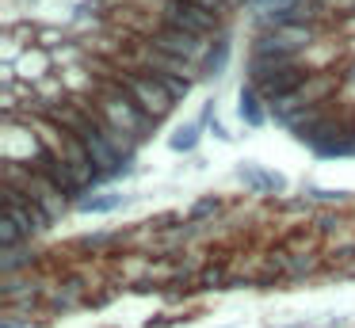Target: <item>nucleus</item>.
<instances>
[{"instance_id":"13","label":"nucleus","mask_w":355,"mask_h":328,"mask_svg":"<svg viewBox=\"0 0 355 328\" xmlns=\"http://www.w3.org/2000/svg\"><path fill=\"white\" fill-rule=\"evenodd\" d=\"M168 145H172L176 153H191L195 145H199V126H195V122H187V126H180L176 134L168 137Z\"/></svg>"},{"instance_id":"9","label":"nucleus","mask_w":355,"mask_h":328,"mask_svg":"<svg viewBox=\"0 0 355 328\" xmlns=\"http://www.w3.org/2000/svg\"><path fill=\"white\" fill-rule=\"evenodd\" d=\"M123 202H126V195H119V191H100V195H80L77 198V210H85V214H111V210H119Z\"/></svg>"},{"instance_id":"14","label":"nucleus","mask_w":355,"mask_h":328,"mask_svg":"<svg viewBox=\"0 0 355 328\" xmlns=\"http://www.w3.org/2000/svg\"><path fill=\"white\" fill-rule=\"evenodd\" d=\"M218 210H222V198H218V195H207V198H199V202L191 206V221L210 218V214H218Z\"/></svg>"},{"instance_id":"4","label":"nucleus","mask_w":355,"mask_h":328,"mask_svg":"<svg viewBox=\"0 0 355 328\" xmlns=\"http://www.w3.org/2000/svg\"><path fill=\"white\" fill-rule=\"evenodd\" d=\"M161 19L164 23H176V27H184V31H195V35H202V38H210V35L222 31V15L199 8L195 0H164V4H161Z\"/></svg>"},{"instance_id":"1","label":"nucleus","mask_w":355,"mask_h":328,"mask_svg":"<svg viewBox=\"0 0 355 328\" xmlns=\"http://www.w3.org/2000/svg\"><path fill=\"white\" fill-rule=\"evenodd\" d=\"M96 103H100L96 111H100L115 130H123L126 137H134V141H141V137L157 126V119H149V114L134 103V96L123 88V84H107V88L100 92V99H96Z\"/></svg>"},{"instance_id":"11","label":"nucleus","mask_w":355,"mask_h":328,"mask_svg":"<svg viewBox=\"0 0 355 328\" xmlns=\"http://www.w3.org/2000/svg\"><path fill=\"white\" fill-rule=\"evenodd\" d=\"M35 256L24 248H0V275H16L19 267H31Z\"/></svg>"},{"instance_id":"12","label":"nucleus","mask_w":355,"mask_h":328,"mask_svg":"<svg viewBox=\"0 0 355 328\" xmlns=\"http://www.w3.org/2000/svg\"><path fill=\"white\" fill-rule=\"evenodd\" d=\"M24 241H27L24 225L16 218H8V214H0V248H19Z\"/></svg>"},{"instance_id":"5","label":"nucleus","mask_w":355,"mask_h":328,"mask_svg":"<svg viewBox=\"0 0 355 328\" xmlns=\"http://www.w3.org/2000/svg\"><path fill=\"white\" fill-rule=\"evenodd\" d=\"M0 202H4V214L8 218H16L19 225H24V233L27 236H39V233H46L50 229V214L42 210L39 202H31V198L24 195V191H16V187H8V183H0Z\"/></svg>"},{"instance_id":"2","label":"nucleus","mask_w":355,"mask_h":328,"mask_svg":"<svg viewBox=\"0 0 355 328\" xmlns=\"http://www.w3.org/2000/svg\"><path fill=\"white\" fill-rule=\"evenodd\" d=\"M119 84H123L126 92L134 96V103L141 107V111L149 114V119H157L161 122L164 114L176 107V99L164 92V84L157 80L153 73H146V69H130V73H119Z\"/></svg>"},{"instance_id":"16","label":"nucleus","mask_w":355,"mask_h":328,"mask_svg":"<svg viewBox=\"0 0 355 328\" xmlns=\"http://www.w3.org/2000/svg\"><path fill=\"white\" fill-rule=\"evenodd\" d=\"M199 8H207V12H214V15H225V8H230V0H195Z\"/></svg>"},{"instance_id":"6","label":"nucleus","mask_w":355,"mask_h":328,"mask_svg":"<svg viewBox=\"0 0 355 328\" xmlns=\"http://www.w3.org/2000/svg\"><path fill=\"white\" fill-rule=\"evenodd\" d=\"M306 80H309V73L298 65V61H291V65L275 69L271 76H263V80L256 84V88H260V96H263V99H268V107H275L279 99H286L291 92H298Z\"/></svg>"},{"instance_id":"7","label":"nucleus","mask_w":355,"mask_h":328,"mask_svg":"<svg viewBox=\"0 0 355 328\" xmlns=\"http://www.w3.org/2000/svg\"><path fill=\"white\" fill-rule=\"evenodd\" d=\"M237 175H241V183H248V187L260 191V195H268V191H283V187H286L283 175L263 172V168H260V164H252V160H248V164H241V168H237Z\"/></svg>"},{"instance_id":"17","label":"nucleus","mask_w":355,"mask_h":328,"mask_svg":"<svg viewBox=\"0 0 355 328\" xmlns=\"http://www.w3.org/2000/svg\"><path fill=\"white\" fill-rule=\"evenodd\" d=\"M230 4H241V0H230Z\"/></svg>"},{"instance_id":"3","label":"nucleus","mask_w":355,"mask_h":328,"mask_svg":"<svg viewBox=\"0 0 355 328\" xmlns=\"http://www.w3.org/2000/svg\"><path fill=\"white\" fill-rule=\"evenodd\" d=\"M149 42H153L157 50L172 53V58L187 61V65H199V61L207 58V38L195 35V31L176 27V23H164V19H161V27L149 35Z\"/></svg>"},{"instance_id":"10","label":"nucleus","mask_w":355,"mask_h":328,"mask_svg":"<svg viewBox=\"0 0 355 328\" xmlns=\"http://www.w3.org/2000/svg\"><path fill=\"white\" fill-rule=\"evenodd\" d=\"M225 61H230V38L222 35V38H218V42L210 46V50H207V58L199 61L202 76H218V73H222V69H225Z\"/></svg>"},{"instance_id":"8","label":"nucleus","mask_w":355,"mask_h":328,"mask_svg":"<svg viewBox=\"0 0 355 328\" xmlns=\"http://www.w3.org/2000/svg\"><path fill=\"white\" fill-rule=\"evenodd\" d=\"M263 103H268V99H263V96H260V88H256V84L248 80L245 88H241L237 114L248 122V126H263V119H268V111H263Z\"/></svg>"},{"instance_id":"15","label":"nucleus","mask_w":355,"mask_h":328,"mask_svg":"<svg viewBox=\"0 0 355 328\" xmlns=\"http://www.w3.org/2000/svg\"><path fill=\"white\" fill-rule=\"evenodd\" d=\"M225 282V271L222 267H207V271L199 275V286H222Z\"/></svg>"}]
</instances>
